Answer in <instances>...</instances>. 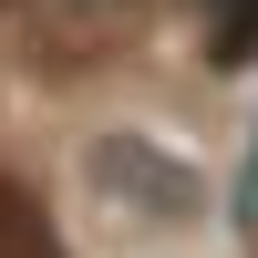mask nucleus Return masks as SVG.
Wrapping results in <instances>:
<instances>
[{
    "mask_svg": "<svg viewBox=\"0 0 258 258\" xmlns=\"http://www.w3.org/2000/svg\"><path fill=\"white\" fill-rule=\"evenodd\" d=\"M83 186L103 207H124V217H155V227L207 217V176L186 155H165V145H145V135H93L83 145Z\"/></svg>",
    "mask_w": 258,
    "mask_h": 258,
    "instance_id": "1",
    "label": "nucleus"
},
{
    "mask_svg": "<svg viewBox=\"0 0 258 258\" xmlns=\"http://www.w3.org/2000/svg\"><path fill=\"white\" fill-rule=\"evenodd\" d=\"M186 11H197V52L217 62V73H238L258 52V0H186Z\"/></svg>",
    "mask_w": 258,
    "mask_h": 258,
    "instance_id": "2",
    "label": "nucleus"
},
{
    "mask_svg": "<svg viewBox=\"0 0 258 258\" xmlns=\"http://www.w3.org/2000/svg\"><path fill=\"white\" fill-rule=\"evenodd\" d=\"M31 11H41V31H52V41L83 31V52H93V41H114V21L135 11V0H31Z\"/></svg>",
    "mask_w": 258,
    "mask_h": 258,
    "instance_id": "3",
    "label": "nucleus"
},
{
    "mask_svg": "<svg viewBox=\"0 0 258 258\" xmlns=\"http://www.w3.org/2000/svg\"><path fill=\"white\" fill-rule=\"evenodd\" d=\"M0 258H62L52 248V217H41L21 186H0Z\"/></svg>",
    "mask_w": 258,
    "mask_h": 258,
    "instance_id": "4",
    "label": "nucleus"
}]
</instances>
